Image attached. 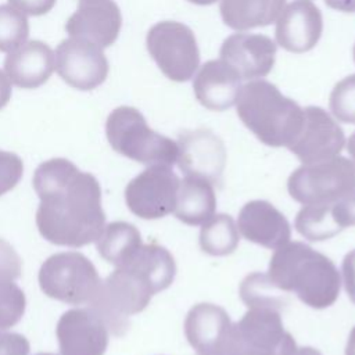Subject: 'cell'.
<instances>
[{
  "instance_id": "cell-19",
  "label": "cell",
  "mask_w": 355,
  "mask_h": 355,
  "mask_svg": "<svg viewBox=\"0 0 355 355\" xmlns=\"http://www.w3.org/2000/svg\"><path fill=\"white\" fill-rule=\"evenodd\" d=\"M237 227L245 240L272 250L287 244L291 237L288 220L263 200L250 201L241 208Z\"/></svg>"
},
{
  "instance_id": "cell-4",
  "label": "cell",
  "mask_w": 355,
  "mask_h": 355,
  "mask_svg": "<svg viewBox=\"0 0 355 355\" xmlns=\"http://www.w3.org/2000/svg\"><path fill=\"white\" fill-rule=\"evenodd\" d=\"M236 107L241 122L270 147H288L302 128L304 108L263 79L243 85Z\"/></svg>"
},
{
  "instance_id": "cell-41",
  "label": "cell",
  "mask_w": 355,
  "mask_h": 355,
  "mask_svg": "<svg viewBox=\"0 0 355 355\" xmlns=\"http://www.w3.org/2000/svg\"><path fill=\"white\" fill-rule=\"evenodd\" d=\"M294 355H322V354L312 347H302V348L297 349V352Z\"/></svg>"
},
{
  "instance_id": "cell-43",
  "label": "cell",
  "mask_w": 355,
  "mask_h": 355,
  "mask_svg": "<svg viewBox=\"0 0 355 355\" xmlns=\"http://www.w3.org/2000/svg\"><path fill=\"white\" fill-rule=\"evenodd\" d=\"M36 355H54V354H36Z\"/></svg>"
},
{
  "instance_id": "cell-12",
  "label": "cell",
  "mask_w": 355,
  "mask_h": 355,
  "mask_svg": "<svg viewBox=\"0 0 355 355\" xmlns=\"http://www.w3.org/2000/svg\"><path fill=\"white\" fill-rule=\"evenodd\" d=\"M345 144L340 125L327 111L316 105L304 108L302 128L287 147L302 164H315L338 155Z\"/></svg>"
},
{
  "instance_id": "cell-24",
  "label": "cell",
  "mask_w": 355,
  "mask_h": 355,
  "mask_svg": "<svg viewBox=\"0 0 355 355\" xmlns=\"http://www.w3.org/2000/svg\"><path fill=\"white\" fill-rule=\"evenodd\" d=\"M96 241L98 254L116 268L125 265L143 244L139 230L128 222H112L104 226Z\"/></svg>"
},
{
  "instance_id": "cell-15",
  "label": "cell",
  "mask_w": 355,
  "mask_h": 355,
  "mask_svg": "<svg viewBox=\"0 0 355 355\" xmlns=\"http://www.w3.org/2000/svg\"><path fill=\"white\" fill-rule=\"evenodd\" d=\"M121 26V10L114 0H79L76 11L65 24V31L71 37L104 49L118 39Z\"/></svg>"
},
{
  "instance_id": "cell-29",
  "label": "cell",
  "mask_w": 355,
  "mask_h": 355,
  "mask_svg": "<svg viewBox=\"0 0 355 355\" xmlns=\"http://www.w3.org/2000/svg\"><path fill=\"white\" fill-rule=\"evenodd\" d=\"M329 105L340 122L355 123V73L336 83L330 93Z\"/></svg>"
},
{
  "instance_id": "cell-34",
  "label": "cell",
  "mask_w": 355,
  "mask_h": 355,
  "mask_svg": "<svg viewBox=\"0 0 355 355\" xmlns=\"http://www.w3.org/2000/svg\"><path fill=\"white\" fill-rule=\"evenodd\" d=\"M29 343L18 333L0 331V355H28Z\"/></svg>"
},
{
  "instance_id": "cell-36",
  "label": "cell",
  "mask_w": 355,
  "mask_h": 355,
  "mask_svg": "<svg viewBox=\"0 0 355 355\" xmlns=\"http://www.w3.org/2000/svg\"><path fill=\"white\" fill-rule=\"evenodd\" d=\"M344 287L349 300L355 304V250L349 251L343 261Z\"/></svg>"
},
{
  "instance_id": "cell-27",
  "label": "cell",
  "mask_w": 355,
  "mask_h": 355,
  "mask_svg": "<svg viewBox=\"0 0 355 355\" xmlns=\"http://www.w3.org/2000/svg\"><path fill=\"white\" fill-rule=\"evenodd\" d=\"M283 293L286 291L277 288L263 273L248 275L240 284V297L248 308L272 306L282 309L286 304Z\"/></svg>"
},
{
  "instance_id": "cell-14",
  "label": "cell",
  "mask_w": 355,
  "mask_h": 355,
  "mask_svg": "<svg viewBox=\"0 0 355 355\" xmlns=\"http://www.w3.org/2000/svg\"><path fill=\"white\" fill-rule=\"evenodd\" d=\"M61 355H104L108 329L92 309H69L57 323Z\"/></svg>"
},
{
  "instance_id": "cell-21",
  "label": "cell",
  "mask_w": 355,
  "mask_h": 355,
  "mask_svg": "<svg viewBox=\"0 0 355 355\" xmlns=\"http://www.w3.org/2000/svg\"><path fill=\"white\" fill-rule=\"evenodd\" d=\"M55 68L53 50L40 40L25 42L4 60L8 80L21 89H36L46 83Z\"/></svg>"
},
{
  "instance_id": "cell-6",
  "label": "cell",
  "mask_w": 355,
  "mask_h": 355,
  "mask_svg": "<svg viewBox=\"0 0 355 355\" xmlns=\"http://www.w3.org/2000/svg\"><path fill=\"white\" fill-rule=\"evenodd\" d=\"M297 344L284 330L280 309L251 306L232 323L226 355H294Z\"/></svg>"
},
{
  "instance_id": "cell-26",
  "label": "cell",
  "mask_w": 355,
  "mask_h": 355,
  "mask_svg": "<svg viewBox=\"0 0 355 355\" xmlns=\"http://www.w3.org/2000/svg\"><path fill=\"white\" fill-rule=\"evenodd\" d=\"M295 229L311 241L326 240L341 232L331 216V205H304L297 214Z\"/></svg>"
},
{
  "instance_id": "cell-33",
  "label": "cell",
  "mask_w": 355,
  "mask_h": 355,
  "mask_svg": "<svg viewBox=\"0 0 355 355\" xmlns=\"http://www.w3.org/2000/svg\"><path fill=\"white\" fill-rule=\"evenodd\" d=\"M331 216L340 230L355 226V187L344 198L331 204Z\"/></svg>"
},
{
  "instance_id": "cell-3",
  "label": "cell",
  "mask_w": 355,
  "mask_h": 355,
  "mask_svg": "<svg viewBox=\"0 0 355 355\" xmlns=\"http://www.w3.org/2000/svg\"><path fill=\"white\" fill-rule=\"evenodd\" d=\"M268 277L277 288L295 293L304 304L316 309L333 305L341 284L333 261L301 241L276 248Z\"/></svg>"
},
{
  "instance_id": "cell-10",
  "label": "cell",
  "mask_w": 355,
  "mask_h": 355,
  "mask_svg": "<svg viewBox=\"0 0 355 355\" xmlns=\"http://www.w3.org/2000/svg\"><path fill=\"white\" fill-rule=\"evenodd\" d=\"M179 178L166 165H150L125 189L130 212L143 219H158L173 212Z\"/></svg>"
},
{
  "instance_id": "cell-25",
  "label": "cell",
  "mask_w": 355,
  "mask_h": 355,
  "mask_svg": "<svg viewBox=\"0 0 355 355\" xmlns=\"http://www.w3.org/2000/svg\"><path fill=\"white\" fill-rule=\"evenodd\" d=\"M239 244V229L232 216L212 215L202 223L200 232L201 250L209 255L232 254Z\"/></svg>"
},
{
  "instance_id": "cell-39",
  "label": "cell",
  "mask_w": 355,
  "mask_h": 355,
  "mask_svg": "<svg viewBox=\"0 0 355 355\" xmlns=\"http://www.w3.org/2000/svg\"><path fill=\"white\" fill-rule=\"evenodd\" d=\"M345 355H355V327L349 333L347 347H345Z\"/></svg>"
},
{
  "instance_id": "cell-7",
  "label": "cell",
  "mask_w": 355,
  "mask_h": 355,
  "mask_svg": "<svg viewBox=\"0 0 355 355\" xmlns=\"http://www.w3.org/2000/svg\"><path fill=\"white\" fill-rule=\"evenodd\" d=\"M355 187V166L345 157L304 164L288 178L290 196L302 205H331Z\"/></svg>"
},
{
  "instance_id": "cell-9",
  "label": "cell",
  "mask_w": 355,
  "mask_h": 355,
  "mask_svg": "<svg viewBox=\"0 0 355 355\" xmlns=\"http://www.w3.org/2000/svg\"><path fill=\"white\" fill-rule=\"evenodd\" d=\"M146 46L161 72L171 80L187 82L200 65L196 36L182 22H157L147 33Z\"/></svg>"
},
{
  "instance_id": "cell-20",
  "label": "cell",
  "mask_w": 355,
  "mask_h": 355,
  "mask_svg": "<svg viewBox=\"0 0 355 355\" xmlns=\"http://www.w3.org/2000/svg\"><path fill=\"white\" fill-rule=\"evenodd\" d=\"M241 80L236 69L223 60H209L193 79L194 96L202 107L225 111L236 104Z\"/></svg>"
},
{
  "instance_id": "cell-28",
  "label": "cell",
  "mask_w": 355,
  "mask_h": 355,
  "mask_svg": "<svg viewBox=\"0 0 355 355\" xmlns=\"http://www.w3.org/2000/svg\"><path fill=\"white\" fill-rule=\"evenodd\" d=\"M29 36L26 14L11 4L0 6V51L10 53L24 44Z\"/></svg>"
},
{
  "instance_id": "cell-37",
  "label": "cell",
  "mask_w": 355,
  "mask_h": 355,
  "mask_svg": "<svg viewBox=\"0 0 355 355\" xmlns=\"http://www.w3.org/2000/svg\"><path fill=\"white\" fill-rule=\"evenodd\" d=\"M11 98V82L8 80L6 72L0 71V110L7 105Z\"/></svg>"
},
{
  "instance_id": "cell-32",
  "label": "cell",
  "mask_w": 355,
  "mask_h": 355,
  "mask_svg": "<svg viewBox=\"0 0 355 355\" xmlns=\"http://www.w3.org/2000/svg\"><path fill=\"white\" fill-rule=\"evenodd\" d=\"M21 275V258L10 243L0 239V282H14Z\"/></svg>"
},
{
  "instance_id": "cell-17",
  "label": "cell",
  "mask_w": 355,
  "mask_h": 355,
  "mask_svg": "<svg viewBox=\"0 0 355 355\" xmlns=\"http://www.w3.org/2000/svg\"><path fill=\"white\" fill-rule=\"evenodd\" d=\"M320 10L309 0H295L283 8L276 22V42L287 51L305 53L316 46L322 36Z\"/></svg>"
},
{
  "instance_id": "cell-5",
  "label": "cell",
  "mask_w": 355,
  "mask_h": 355,
  "mask_svg": "<svg viewBox=\"0 0 355 355\" xmlns=\"http://www.w3.org/2000/svg\"><path fill=\"white\" fill-rule=\"evenodd\" d=\"M105 135L116 153L140 164L171 166L178 159V143L153 130L133 107L112 110L105 122Z\"/></svg>"
},
{
  "instance_id": "cell-31",
  "label": "cell",
  "mask_w": 355,
  "mask_h": 355,
  "mask_svg": "<svg viewBox=\"0 0 355 355\" xmlns=\"http://www.w3.org/2000/svg\"><path fill=\"white\" fill-rule=\"evenodd\" d=\"M22 172V159L14 153L0 150V196L17 186Z\"/></svg>"
},
{
  "instance_id": "cell-11",
  "label": "cell",
  "mask_w": 355,
  "mask_h": 355,
  "mask_svg": "<svg viewBox=\"0 0 355 355\" xmlns=\"http://www.w3.org/2000/svg\"><path fill=\"white\" fill-rule=\"evenodd\" d=\"M55 71L71 87L93 90L108 75V60L101 47L79 37L64 39L55 49Z\"/></svg>"
},
{
  "instance_id": "cell-30",
  "label": "cell",
  "mask_w": 355,
  "mask_h": 355,
  "mask_svg": "<svg viewBox=\"0 0 355 355\" xmlns=\"http://www.w3.org/2000/svg\"><path fill=\"white\" fill-rule=\"evenodd\" d=\"M24 291L14 282H0V330L17 324L25 311Z\"/></svg>"
},
{
  "instance_id": "cell-1",
  "label": "cell",
  "mask_w": 355,
  "mask_h": 355,
  "mask_svg": "<svg viewBox=\"0 0 355 355\" xmlns=\"http://www.w3.org/2000/svg\"><path fill=\"white\" fill-rule=\"evenodd\" d=\"M33 187L40 198L36 225L40 234L57 245L82 247L96 241L105 223L97 179L65 158L37 166Z\"/></svg>"
},
{
  "instance_id": "cell-16",
  "label": "cell",
  "mask_w": 355,
  "mask_h": 355,
  "mask_svg": "<svg viewBox=\"0 0 355 355\" xmlns=\"http://www.w3.org/2000/svg\"><path fill=\"white\" fill-rule=\"evenodd\" d=\"M219 55L236 69L241 79H258L272 71L276 44L261 33H234L223 40Z\"/></svg>"
},
{
  "instance_id": "cell-8",
  "label": "cell",
  "mask_w": 355,
  "mask_h": 355,
  "mask_svg": "<svg viewBox=\"0 0 355 355\" xmlns=\"http://www.w3.org/2000/svg\"><path fill=\"white\" fill-rule=\"evenodd\" d=\"M42 291L68 304L92 302L101 280L94 265L79 252H60L44 261L39 270Z\"/></svg>"
},
{
  "instance_id": "cell-44",
  "label": "cell",
  "mask_w": 355,
  "mask_h": 355,
  "mask_svg": "<svg viewBox=\"0 0 355 355\" xmlns=\"http://www.w3.org/2000/svg\"><path fill=\"white\" fill-rule=\"evenodd\" d=\"M354 61H355V44H354Z\"/></svg>"
},
{
  "instance_id": "cell-13",
  "label": "cell",
  "mask_w": 355,
  "mask_h": 355,
  "mask_svg": "<svg viewBox=\"0 0 355 355\" xmlns=\"http://www.w3.org/2000/svg\"><path fill=\"white\" fill-rule=\"evenodd\" d=\"M178 165L184 175L200 176L212 184L222 183L226 165L223 141L209 129L186 130L178 139Z\"/></svg>"
},
{
  "instance_id": "cell-42",
  "label": "cell",
  "mask_w": 355,
  "mask_h": 355,
  "mask_svg": "<svg viewBox=\"0 0 355 355\" xmlns=\"http://www.w3.org/2000/svg\"><path fill=\"white\" fill-rule=\"evenodd\" d=\"M189 1L194 3V4H198V6H208V4L215 3L216 0H189Z\"/></svg>"
},
{
  "instance_id": "cell-40",
  "label": "cell",
  "mask_w": 355,
  "mask_h": 355,
  "mask_svg": "<svg viewBox=\"0 0 355 355\" xmlns=\"http://www.w3.org/2000/svg\"><path fill=\"white\" fill-rule=\"evenodd\" d=\"M347 150H348V153H349V155L352 157V164H354V166H355V132L349 136V139H348V144H347Z\"/></svg>"
},
{
  "instance_id": "cell-22",
  "label": "cell",
  "mask_w": 355,
  "mask_h": 355,
  "mask_svg": "<svg viewBox=\"0 0 355 355\" xmlns=\"http://www.w3.org/2000/svg\"><path fill=\"white\" fill-rule=\"evenodd\" d=\"M216 208L214 184L200 176L186 175L179 183L173 214L186 225H201L208 220Z\"/></svg>"
},
{
  "instance_id": "cell-18",
  "label": "cell",
  "mask_w": 355,
  "mask_h": 355,
  "mask_svg": "<svg viewBox=\"0 0 355 355\" xmlns=\"http://www.w3.org/2000/svg\"><path fill=\"white\" fill-rule=\"evenodd\" d=\"M230 327L227 312L207 302L194 305L184 320V334L196 355H226Z\"/></svg>"
},
{
  "instance_id": "cell-23",
  "label": "cell",
  "mask_w": 355,
  "mask_h": 355,
  "mask_svg": "<svg viewBox=\"0 0 355 355\" xmlns=\"http://www.w3.org/2000/svg\"><path fill=\"white\" fill-rule=\"evenodd\" d=\"M286 0H220V17L232 29L247 31L277 19Z\"/></svg>"
},
{
  "instance_id": "cell-35",
  "label": "cell",
  "mask_w": 355,
  "mask_h": 355,
  "mask_svg": "<svg viewBox=\"0 0 355 355\" xmlns=\"http://www.w3.org/2000/svg\"><path fill=\"white\" fill-rule=\"evenodd\" d=\"M12 7L28 15L47 14L55 4V0H8Z\"/></svg>"
},
{
  "instance_id": "cell-38",
  "label": "cell",
  "mask_w": 355,
  "mask_h": 355,
  "mask_svg": "<svg viewBox=\"0 0 355 355\" xmlns=\"http://www.w3.org/2000/svg\"><path fill=\"white\" fill-rule=\"evenodd\" d=\"M326 6L343 11V12H355V0H324Z\"/></svg>"
},
{
  "instance_id": "cell-2",
  "label": "cell",
  "mask_w": 355,
  "mask_h": 355,
  "mask_svg": "<svg viewBox=\"0 0 355 355\" xmlns=\"http://www.w3.org/2000/svg\"><path fill=\"white\" fill-rule=\"evenodd\" d=\"M175 273L173 257L165 247L157 243L141 244L125 265L101 283L90 302L92 309L112 334L122 336L129 326L128 318L141 312L155 293L168 288Z\"/></svg>"
}]
</instances>
